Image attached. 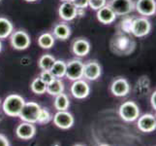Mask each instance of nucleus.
<instances>
[{"mask_svg": "<svg viewBox=\"0 0 156 146\" xmlns=\"http://www.w3.org/2000/svg\"><path fill=\"white\" fill-rule=\"evenodd\" d=\"M50 71L53 74V76L55 78H62L63 76H65L66 73V63L63 61H56L55 59Z\"/></svg>", "mask_w": 156, "mask_h": 146, "instance_id": "412c9836", "label": "nucleus"}, {"mask_svg": "<svg viewBox=\"0 0 156 146\" xmlns=\"http://www.w3.org/2000/svg\"><path fill=\"white\" fill-rule=\"evenodd\" d=\"M135 8L140 15L149 17L156 12V2L155 0H138Z\"/></svg>", "mask_w": 156, "mask_h": 146, "instance_id": "9d476101", "label": "nucleus"}, {"mask_svg": "<svg viewBox=\"0 0 156 146\" xmlns=\"http://www.w3.org/2000/svg\"><path fill=\"white\" fill-rule=\"evenodd\" d=\"M25 103L23 96L19 95H10L3 102V111L10 117H19Z\"/></svg>", "mask_w": 156, "mask_h": 146, "instance_id": "f257e3e1", "label": "nucleus"}, {"mask_svg": "<svg viewBox=\"0 0 156 146\" xmlns=\"http://www.w3.org/2000/svg\"><path fill=\"white\" fill-rule=\"evenodd\" d=\"M74 146H83V145H80V144H77V145H74Z\"/></svg>", "mask_w": 156, "mask_h": 146, "instance_id": "c9c22d12", "label": "nucleus"}, {"mask_svg": "<svg viewBox=\"0 0 156 146\" xmlns=\"http://www.w3.org/2000/svg\"><path fill=\"white\" fill-rule=\"evenodd\" d=\"M83 66L84 64L79 59H73L66 63L65 76L72 81L82 79L83 77Z\"/></svg>", "mask_w": 156, "mask_h": 146, "instance_id": "39448f33", "label": "nucleus"}, {"mask_svg": "<svg viewBox=\"0 0 156 146\" xmlns=\"http://www.w3.org/2000/svg\"><path fill=\"white\" fill-rule=\"evenodd\" d=\"M111 91L112 95L115 96H125L130 91V86H129L126 79L118 78L112 82L111 86Z\"/></svg>", "mask_w": 156, "mask_h": 146, "instance_id": "4468645a", "label": "nucleus"}, {"mask_svg": "<svg viewBox=\"0 0 156 146\" xmlns=\"http://www.w3.org/2000/svg\"><path fill=\"white\" fill-rule=\"evenodd\" d=\"M70 105V101L68 96L65 94H59L58 95L55 96V109H57L58 111H65L68 109V107Z\"/></svg>", "mask_w": 156, "mask_h": 146, "instance_id": "4be33fe9", "label": "nucleus"}, {"mask_svg": "<svg viewBox=\"0 0 156 146\" xmlns=\"http://www.w3.org/2000/svg\"><path fill=\"white\" fill-rule=\"evenodd\" d=\"M31 91L36 95H43L47 92V84L39 78H35L31 83Z\"/></svg>", "mask_w": 156, "mask_h": 146, "instance_id": "b1692460", "label": "nucleus"}, {"mask_svg": "<svg viewBox=\"0 0 156 146\" xmlns=\"http://www.w3.org/2000/svg\"><path fill=\"white\" fill-rule=\"evenodd\" d=\"M0 101H1V100H0Z\"/></svg>", "mask_w": 156, "mask_h": 146, "instance_id": "e433bc0d", "label": "nucleus"}, {"mask_svg": "<svg viewBox=\"0 0 156 146\" xmlns=\"http://www.w3.org/2000/svg\"><path fill=\"white\" fill-rule=\"evenodd\" d=\"M35 133H36L35 126L33 124L27 123V122H23L20 124L17 129H16L17 137L23 140H28L32 138L35 136Z\"/></svg>", "mask_w": 156, "mask_h": 146, "instance_id": "ddd939ff", "label": "nucleus"}, {"mask_svg": "<svg viewBox=\"0 0 156 146\" xmlns=\"http://www.w3.org/2000/svg\"><path fill=\"white\" fill-rule=\"evenodd\" d=\"M41 109V106L34 101L25 102L23 109H21L19 117L23 122H27L31 124L37 123L38 120V115Z\"/></svg>", "mask_w": 156, "mask_h": 146, "instance_id": "f03ea898", "label": "nucleus"}, {"mask_svg": "<svg viewBox=\"0 0 156 146\" xmlns=\"http://www.w3.org/2000/svg\"><path fill=\"white\" fill-rule=\"evenodd\" d=\"M101 75V67L98 62H90L83 66V77L87 80L94 81Z\"/></svg>", "mask_w": 156, "mask_h": 146, "instance_id": "2eb2a0df", "label": "nucleus"}, {"mask_svg": "<svg viewBox=\"0 0 156 146\" xmlns=\"http://www.w3.org/2000/svg\"><path fill=\"white\" fill-rule=\"evenodd\" d=\"M1 49H2V44H1V41H0V52H1Z\"/></svg>", "mask_w": 156, "mask_h": 146, "instance_id": "72a5a7b5", "label": "nucleus"}, {"mask_svg": "<svg viewBox=\"0 0 156 146\" xmlns=\"http://www.w3.org/2000/svg\"><path fill=\"white\" fill-rule=\"evenodd\" d=\"M61 1H63V2H71V0H61Z\"/></svg>", "mask_w": 156, "mask_h": 146, "instance_id": "2f4dec72", "label": "nucleus"}, {"mask_svg": "<svg viewBox=\"0 0 156 146\" xmlns=\"http://www.w3.org/2000/svg\"><path fill=\"white\" fill-rule=\"evenodd\" d=\"M90 51V45L87 40L78 39L73 44V53L79 57L87 56Z\"/></svg>", "mask_w": 156, "mask_h": 146, "instance_id": "f3484780", "label": "nucleus"}, {"mask_svg": "<svg viewBox=\"0 0 156 146\" xmlns=\"http://www.w3.org/2000/svg\"><path fill=\"white\" fill-rule=\"evenodd\" d=\"M99 146H110V145H108V144H101V145H99Z\"/></svg>", "mask_w": 156, "mask_h": 146, "instance_id": "f704fd0d", "label": "nucleus"}, {"mask_svg": "<svg viewBox=\"0 0 156 146\" xmlns=\"http://www.w3.org/2000/svg\"><path fill=\"white\" fill-rule=\"evenodd\" d=\"M0 146H10L8 138L0 133Z\"/></svg>", "mask_w": 156, "mask_h": 146, "instance_id": "c756f323", "label": "nucleus"}, {"mask_svg": "<svg viewBox=\"0 0 156 146\" xmlns=\"http://www.w3.org/2000/svg\"><path fill=\"white\" fill-rule=\"evenodd\" d=\"M25 1H28V2H33V1H36V0H25Z\"/></svg>", "mask_w": 156, "mask_h": 146, "instance_id": "473e14b6", "label": "nucleus"}, {"mask_svg": "<svg viewBox=\"0 0 156 146\" xmlns=\"http://www.w3.org/2000/svg\"><path fill=\"white\" fill-rule=\"evenodd\" d=\"M64 91V84L60 79L55 78V80L47 85V93L51 95H58L59 94L63 93Z\"/></svg>", "mask_w": 156, "mask_h": 146, "instance_id": "a211bd4d", "label": "nucleus"}, {"mask_svg": "<svg viewBox=\"0 0 156 146\" xmlns=\"http://www.w3.org/2000/svg\"><path fill=\"white\" fill-rule=\"evenodd\" d=\"M116 18L115 13L112 11V9L109 5H105L99 10H97V19L100 23L104 24H112Z\"/></svg>", "mask_w": 156, "mask_h": 146, "instance_id": "dca6fc26", "label": "nucleus"}, {"mask_svg": "<svg viewBox=\"0 0 156 146\" xmlns=\"http://www.w3.org/2000/svg\"><path fill=\"white\" fill-rule=\"evenodd\" d=\"M151 24L146 18H137L131 21L130 30L137 37H144L149 33Z\"/></svg>", "mask_w": 156, "mask_h": 146, "instance_id": "20e7f679", "label": "nucleus"}, {"mask_svg": "<svg viewBox=\"0 0 156 146\" xmlns=\"http://www.w3.org/2000/svg\"><path fill=\"white\" fill-rule=\"evenodd\" d=\"M77 9H84L88 6V0H71Z\"/></svg>", "mask_w": 156, "mask_h": 146, "instance_id": "c85d7f7f", "label": "nucleus"}, {"mask_svg": "<svg viewBox=\"0 0 156 146\" xmlns=\"http://www.w3.org/2000/svg\"><path fill=\"white\" fill-rule=\"evenodd\" d=\"M51 119V116L50 114V112L48 111L46 108H42L40 109L39 115H38V120H37V123L41 124V125H44V124H48Z\"/></svg>", "mask_w": 156, "mask_h": 146, "instance_id": "a878e982", "label": "nucleus"}, {"mask_svg": "<svg viewBox=\"0 0 156 146\" xmlns=\"http://www.w3.org/2000/svg\"><path fill=\"white\" fill-rule=\"evenodd\" d=\"M55 62V58L51 55H44L42 56L38 62L39 67L42 70H51L53 63Z\"/></svg>", "mask_w": 156, "mask_h": 146, "instance_id": "393cba45", "label": "nucleus"}, {"mask_svg": "<svg viewBox=\"0 0 156 146\" xmlns=\"http://www.w3.org/2000/svg\"><path fill=\"white\" fill-rule=\"evenodd\" d=\"M138 128L143 133H151L156 129V120L152 114H144L138 120Z\"/></svg>", "mask_w": 156, "mask_h": 146, "instance_id": "9b49d317", "label": "nucleus"}, {"mask_svg": "<svg viewBox=\"0 0 156 146\" xmlns=\"http://www.w3.org/2000/svg\"><path fill=\"white\" fill-rule=\"evenodd\" d=\"M119 115L125 122H134L140 116V109L134 101H126L119 107Z\"/></svg>", "mask_w": 156, "mask_h": 146, "instance_id": "7ed1b4c3", "label": "nucleus"}, {"mask_svg": "<svg viewBox=\"0 0 156 146\" xmlns=\"http://www.w3.org/2000/svg\"><path fill=\"white\" fill-rule=\"evenodd\" d=\"M40 79L44 82L45 84H50L55 79V77L53 76V74L50 71V70H43L40 74Z\"/></svg>", "mask_w": 156, "mask_h": 146, "instance_id": "bb28decb", "label": "nucleus"}, {"mask_svg": "<svg viewBox=\"0 0 156 146\" xmlns=\"http://www.w3.org/2000/svg\"><path fill=\"white\" fill-rule=\"evenodd\" d=\"M89 85L84 80L80 79L74 81L71 87V93L74 97H76L78 99H83L89 95Z\"/></svg>", "mask_w": 156, "mask_h": 146, "instance_id": "1a4fd4ad", "label": "nucleus"}, {"mask_svg": "<svg viewBox=\"0 0 156 146\" xmlns=\"http://www.w3.org/2000/svg\"><path fill=\"white\" fill-rule=\"evenodd\" d=\"M109 6L117 16H124L131 13L135 8L132 0H112Z\"/></svg>", "mask_w": 156, "mask_h": 146, "instance_id": "0eeeda50", "label": "nucleus"}, {"mask_svg": "<svg viewBox=\"0 0 156 146\" xmlns=\"http://www.w3.org/2000/svg\"><path fill=\"white\" fill-rule=\"evenodd\" d=\"M55 125L62 129H68L74 125V117L71 113L65 111H58L53 117Z\"/></svg>", "mask_w": 156, "mask_h": 146, "instance_id": "6e6552de", "label": "nucleus"}, {"mask_svg": "<svg viewBox=\"0 0 156 146\" xmlns=\"http://www.w3.org/2000/svg\"><path fill=\"white\" fill-rule=\"evenodd\" d=\"M106 5V0H88V6L93 10H99Z\"/></svg>", "mask_w": 156, "mask_h": 146, "instance_id": "cd10ccee", "label": "nucleus"}, {"mask_svg": "<svg viewBox=\"0 0 156 146\" xmlns=\"http://www.w3.org/2000/svg\"><path fill=\"white\" fill-rule=\"evenodd\" d=\"M11 44L17 50H25L30 45V37L23 30H18L11 36Z\"/></svg>", "mask_w": 156, "mask_h": 146, "instance_id": "423d86ee", "label": "nucleus"}, {"mask_svg": "<svg viewBox=\"0 0 156 146\" xmlns=\"http://www.w3.org/2000/svg\"><path fill=\"white\" fill-rule=\"evenodd\" d=\"M53 34L60 40H66L71 35V29L65 24H58L53 28Z\"/></svg>", "mask_w": 156, "mask_h": 146, "instance_id": "6ab92c4d", "label": "nucleus"}, {"mask_svg": "<svg viewBox=\"0 0 156 146\" xmlns=\"http://www.w3.org/2000/svg\"><path fill=\"white\" fill-rule=\"evenodd\" d=\"M58 14L64 21H72L78 16V9L72 2H63L58 9Z\"/></svg>", "mask_w": 156, "mask_h": 146, "instance_id": "f8f14e48", "label": "nucleus"}, {"mask_svg": "<svg viewBox=\"0 0 156 146\" xmlns=\"http://www.w3.org/2000/svg\"><path fill=\"white\" fill-rule=\"evenodd\" d=\"M150 103H151V106L153 109H156V93H152L151 97H150Z\"/></svg>", "mask_w": 156, "mask_h": 146, "instance_id": "7c9ffc66", "label": "nucleus"}, {"mask_svg": "<svg viewBox=\"0 0 156 146\" xmlns=\"http://www.w3.org/2000/svg\"><path fill=\"white\" fill-rule=\"evenodd\" d=\"M13 24L6 18H0V39L7 38L13 32Z\"/></svg>", "mask_w": 156, "mask_h": 146, "instance_id": "aec40b11", "label": "nucleus"}, {"mask_svg": "<svg viewBox=\"0 0 156 146\" xmlns=\"http://www.w3.org/2000/svg\"><path fill=\"white\" fill-rule=\"evenodd\" d=\"M38 44L43 49H51L55 44V37L51 33H43L38 38Z\"/></svg>", "mask_w": 156, "mask_h": 146, "instance_id": "5701e85b", "label": "nucleus"}]
</instances>
